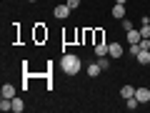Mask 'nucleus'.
<instances>
[{
  "mask_svg": "<svg viewBox=\"0 0 150 113\" xmlns=\"http://www.w3.org/2000/svg\"><path fill=\"white\" fill-rule=\"evenodd\" d=\"M0 96H3V98H15L18 91H15V86H13V83H5V86L0 88Z\"/></svg>",
  "mask_w": 150,
  "mask_h": 113,
  "instance_id": "5",
  "label": "nucleus"
},
{
  "mask_svg": "<svg viewBox=\"0 0 150 113\" xmlns=\"http://www.w3.org/2000/svg\"><path fill=\"white\" fill-rule=\"evenodd\" d=\"M95 55H108V45L105 43H95Z\"/></svg>",
  "mask_w": 150,
  "mask_h": 113,
  "instance_id": "15",
  "label": "nucleus"
},
{
  "mask_svg": "<svg viewBox=\"0 0 150 113\" xmlns=\"http://www.w3.org/2000/svg\"><path fill=\"white\" fill-rule=\"evenodd\" d=\"M135 60H138L140 65H150V50H143V48H140V53L135 55Z\"/></svg>",
  "mask_w": 150,
  "mask_h": 113,
  "instance_id": "8",
  "label": "nucleus"
},
{
  "mask_svg": "<svg viewBox=\"0 0 150 113\" xmlns=\"http://www.w3.org/2000/svg\"><path fill=\"white\" fill-rule=\"evenodd\" d=\"M140 53V45L138 43H135V45H130V55H133V58H135V55H138Z\"/></svg>",
  "mask_w": 150,
  "mask_h": 113,
  "instance_id": "17",
  "label": "nucleus"
},
{
  "mask_svg": "<svg viewBox=\"0 0 150 113\" xmlns=\"http://www.w3.org/2000/svg\"><path fill=\"white\" fill-rule=\"evenodd\" d=\"M120 96H123V98H133L135 96V88L133 86H123V88H120Z\"/></svg>",
  "mask_w": 150,
  "mask_h": 113,
  "instance_id": "13",
  "label": "nucleus"
},
{
  "mask_svg": "<svg viewBox=\"0 0 150 113\" xmlns=\"http://www.w3.org/2000/svg\"><path fill=\"white\" fill-rule=\"evenodd\" d=\"M135 98L140 101V106H145V103H150V88H145V86L135 88Z\"/></svg>",
  "mask_w": 150,
  "mask_h": 113,
  "instance_id": "4",
  "label": "nucleus"
},
{
  "mask_svg": "<svg viewBox=\"0 0 150 113\" xmlns=\"http://www.w3.org/2000/svg\"><path fill=\"white\" fill-rule=\"evenodd\" d=\"M68 5L73 8V10H78V8H80V0H68Z\"/></svg>",
  "mask_w": 150,
  "mask_h": 113,
  "instance_id": "18",
  "label": "nucleus"
},
{
  "mask_svg": "<svg viewBox=\"0 0 150 113\" xmlns=\"http://www.w3.org/2000/svg\"><path fill=\"white\" fill-rule=\"evenodd\" d=\"M110 60H112V58H110V55H98V60H95V63H98V65H100V68H103V70H108V68H110Z\"/></svg>",
  "mask_w": 150,
  "mask_h": 113,
  "instance_id": "10",
  "label": "nucleus"
},
{
  "mask_svg": "<svg viewBox=\"0 0 150 113\" xmlns=\"http://www.w3.org/2000/svg\"><path fill=\"white\" fill-rule=\"evenodd\" d=\"M123 53H125V48L120 43H110L108 45V55H110L112 60H118V58H123Z\"/></svg>",
  "mask_w": 150,
  "mask_h": 113,
  "instance_id": "3",
  "label": "nucleus"
},
{
  "mask_svg": "<svg viewBox=\"0 0 150 113\" xmlns=\"http://www.w3.org/2000/svg\"><path fill=\"white\" fill-rule=\"evenodd\" d=\"M85 73L90 75V78H98V75L103 73V68H100V65H98V63H90V65H88V68H85Z\"/></svg>",
  "mask_w": 150,
  "mask_h": 113,
  "instance_id": "9",
  "label": "nucleus"
},
{
  "mask_svg": "<svg viewBox=\"0 0 150 113\" xmlns=\"http://www.w3.org/2000/svg\"><path fill=\"white\" fill-rule=\"evenodd\" d=\"M28 3H38V0H28Z\"/></svg>",
  "mask_w": 150,
  "mask_h": 113,
  "instance_id": "20",
  "label": "nucleus"
},
{
  "mask_svg": "<svg viewBox=\"0 0 150 113\" xmlns=\"http://www.w3.org/2000/svg\"><path fill=\"white\" fill-rule=\"evenodd\" d=\"M0 111H3V113L13 111V98H0Z\"/></svg>",
  "mask_w": 150,
  "mask_h": 113,
  "instance_id": "12",
  "label": "nucleus"
},
{
  "mask_svg": "<svg viewBox=\"0 0 150 113\" xmlns=\"http://www.w3.org/2000/svg\"><path fill=\"white\" fill-rule=\"evenodd\" d=\"M125 35H128V45H135V43H140V38H143V35H140V30H135V28H133V30H128Z\"/></svg>",
  "mask_w": 150,
  "mask_h": 113,
  "instance_id": "7",
  "label": "nucleus"
},
{
  "mask_svg": "<svg viewBox=\"0 0 150 113\" xmlns=\"http://www.w3.org/2000/svg\"><path fill=\"white\" fill-rule=\"evenodd\" d=\"M125 106H128L130 111H135V108L140 106V101H138V98H135V96H133V98H125Z\"/></svg>",
  "mask_w": 150,
  "mask_h": 113,
  "instance_id": "14",
  "label": "nucleus"
},
{
  "mask_svg": "<svg viewBox=\"0 0 150 113\" xmlns=\"http://www.w3.org/2000/svg\"><path fill=\"white\" fill-rule=\"evenodd\" d=\"M120 25H123V30H125V33H128V30H133V28H135L133 23L128 20V18H123V23H120Z\"/></svg>",
  "mask_w": 150,
  "mask_h": 113,
  "instance_id": "16",
  "label": "nucleus"
},
{
  "mask_svg": "<svg viewBox=\"0 0 150 113\" xmlns=\"http://www.w3.org/2000/svg\"><path fill=\"white\" fill-rule=\"evenodd\" d=\"M83 68V60L80 55H75V53H63V58H60V70H63L65 75H78Z\"/></svg>",
  "mask_w": 150,
  "mask_h": 113,
  "instance_id": "1",
  "label": "nucleus"
},
{
  "mask_svg": "<svg viewBox=\"0 0 150 113\" xmlns=\"http://www.w3.org/2000/svg\"><path fill=\"white\" fill-rule=\"evenodd\" d=\"M110 15L115 18V20H123V18H125V5L115 3V5H112V10H110Z\"/></svg>",
  "mask_w": 150,
  "mask_h": 113,
  "instance_id": "6",
  "label": "nucleus"
},
{
  "mask_svg": "<svg viewBox=\"0 0 150 113\" xmlns=\"http://www.w3.org/2000/svg\"><path fill=\"white\" fill-rule=\"evenodd\" d=\"M115 3H120V5H125V3H128V0H115Z\"/></svg>",
  "mask_w": 150,
  "mask_h": 113,
  "instance_id": "19",
  "label": "nucleus"
},
{
  "mask_svg": "<svg viewBox=\"0 0 150 113\" xmlns=\"http://www.w3.org/2000/svg\"><path fill=\"white\" fill-rule=\"evenodd\" d=\"M70 13H73V8H70L68 3H63V5H55L53 15L58 18V20H65V18H70Z\"/></svg>",
  "mask_w": 150,
  "mask_h": 113,
  "instance_id": "2",
  "label": "nucleus"
},
{
  "mask_svg": "<svg viewBox=\"0 0 150 113\" xmlns=\"http://www.w3.org/2000/svg\"><path fill=\"white\" fill-rule=\"evenodd\" d=\"M13 111H15V113H23V111H25V103H23V98H20V96L13 98Z\"/></svg>",
  "mask_w": 150,
  "mask_h": 113,
  "instance_id": "11",
  "label": "nucleus"
}]
</instances>
